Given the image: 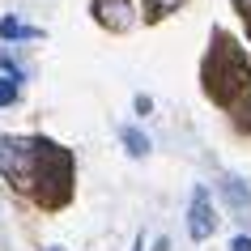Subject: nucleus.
<instances>
[{
    "mask_svg": "<svg viewBox=\"0 0 251 251\" xmlns=\"http://www.w3.org/2000/svg\"><path fill=\"white\" fill-rule=\"evenodd\" d=\"M230 251H251V238H234V247Z\"/></svg>",
    "mask_w": 251,
    "mask_h": 251,
    "instance_id": "obj_8",
    "label": "nucleus"
},
{
    "mask_svg": "<svg viewBox=\"0 0 251 251\" xmlns=\"http://www.w3.org/2000/svg\"><path fill=\"white\" fill-rule=\"evenodd\" d=\"M226 200H234V209H247V204H251V192L238 183V179H226Z\"/></svg>",
    "mask_w": 251,
    "mask_h": 251,
    "instance_id": "obj_6",
    "label": "nucleus"
},
{
    "mask_svg": "<svg viewBox=\"0 0 251 251\" xmlns=\"http://www.w3.org/2000/svg\"><path fill=\"white\" fill-rule=\"evenodd\" d=\"M47 153H51L47 141H13V136H0V166L13 175L17 187H30L39 179V162Z\"/></svg>",
    "mask_w": 251,
    "mask_h": 251,
    "instance_id": "obj_1",
    "label": "nucleus"
},
{
    "mask_svg": "<svg viewBox=\"0 0 251 251\" xmlns=\"http://www.w3.org/2000/svg\"><path fill=\"white\" fill-rule=\"evenodd\" d=\"M238 9H247V13H251V0H238Z\"/></svg>",
    "mask_w": 251,
    "mask_h": 251,
    "instance_id": "obj_10",
    "label": "nucleus"
},
{
    "mask_svg": "<svg viewBox=\"0 0 251 251\" xmlns=\"http://www.w3.org/2000/svg\"><path fill=\"white\" fill-rule=\"evenodd\" d=\"M124 145H128L132 158H145V153H149V136H141L136 128H124Z\"/></svg>",
    "mask_w": 251,
    "mask_h": 251,
    "instance_id": "obj_5",
    "label": "nucleus"
},
{
    "mask_svg": "<svg viewBox=\"0 0 251 251\" xmlns=\"http://www.w3.org/2000/svg\"><path fill=\"white\" fill-rule=\"evenodd\" d=\"M94 9H98V17H102L111 30H128L136 22L132 0H94Z\"/></svg>",
    "mask_w": 251,
    "mask_h": 251,
    "instance_id": "obj_3",
    "label": "nucleus"
},
{
    "mask_svg": "<svg viewBox=\"0 0 251 251\" xmlns=\"http://www.w3.org/2000/svg\"><path fill=\"white\" fill-rule=\"evenodd\" d=\"M158 4H162V9H175V4H179V0H158Z\"/></svg>",
    "mask_w": 251,
    "mask_h": 251,
    "instance_id": "obj_9",
    "label": "nucleus"
},
{
    "mask_svg": "<svg viewBox=\"0 0 251 251\" xmlns=\"http://www.w3.org/2000/svg\"><path fill=\"white\" fill-rule=\"evenodd\" d=\"M213 230H217V217H213L209 192H204V187H196V192H192V217H187V234L200 243V238H209Z\"/></svg>",
    "mask_w": 251,
    "mask_h": 251,
    "instance_id": "obj_2",
    "label": "nucleus"
},
{
    "mask_svg": "<svg viewBox=\"0 0 251 251\" xmlns=\"http://www.w3.org/2000/svg\"><path fill=\"white\" fill-rule=\"evenodd\" d=\"M13 98H17V85H13V81H4V77H0V106H9Z\"/></svg>",
    "mask_w": 251,
    "mask_h": 251,
    "instance_id": "obj_7",
    "label": "nucleus"
},
{
    "mask_svg": "<svg viewBox=\"0 0 251 251\" xmlns=\"http://www.w3.org/2000/svg\"><path fill=\"white\" fill-rule=\"evenodd\" d=\"M0 34H4V39H39V30L22 26L17 17H4V22H0Z\"/></svg>",
    "mask_w": 251,
    "mask_h": 251,
    "instance_id": "obj_4",
    "label": "nucleus"
}]
</instances>
